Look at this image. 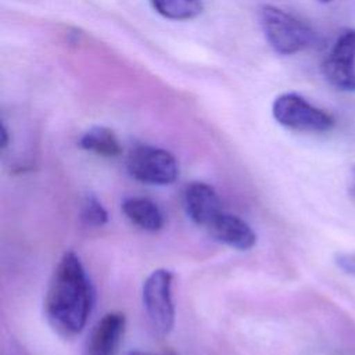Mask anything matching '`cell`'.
I'll list each match as a JSON object with an SVG mask.
<instances>
[{
	"mask_svg": "<svg viewBox=\"0 0 355 355\" xmlns=\"http://www.w3.org/2000/svg\"><path fill=\"white\" fill-rule=\"evenodd\" d=\"M211 236L219 243L240 251L250 250L257 243L252 227L240 216L222 211L207 227Z\"/></svg>",
	"mask_w": 355,
	"mask_h": 355,
	"instance_id": "cell-9",
	"label": "cell"
},
{
	"mask_svg": "<svg viewBox=\"0 0 355 355\" xmlns=\"http://www.w3.org/2000/svg\"><path fill=\"white\" fill-rule=\"evenodd\" d=\"M272 114L282 126L309 133H322L334 128L331 114L313 105L297 93H283L275 98Z\"/></svg>",
	"mask_w": 355,
	"mask_h": 355,
	"instance_id": "cell-3",
	"label": "cell"
},
{
	"mask_svg": "<svg viewBox=\"0 0 355 355\" xmlns=\"http://www.w3.org/2000/svg\"><path fill=\"white\" fill-rule=\"evenodd\" d=\"M94 290L86 269L73 251L58 261L44 297V315L51 329L64 338L76 337L86 326Z\"/></svg>",
	"mask_w": 355,
	"mask_h": 355,
	"instance_id": "cell-1",
	"label": "cell"
},
{
	"mask_svg": "<svg viewBox=\"0 0 355 355\" xmlns=\"http://www.w3.org/2000/svg\"><path fill=\"white\" fill-rule=\"evenodd\" d=\"M349 193L355 198V166H354L351 178H349Z\"/></svg>",
	"mask_w": 355,
	"mask_h": 355,
	"instance_id": "cell-15",
	"label": "cell"
},
{
	"mask_svg": "<svg viewBox=\"0 0 355 355\" xmlns=\"http://www.w3.org/2000/svg\"><path fill=\"white\" fill-rule=\"evenodd\" d=\"M126 168L133 179L146 184H171L179 175L176 158L168 150L148 144L130 150Z\"/></svg>",
	"mask_w": 355,
	"mask_h": 355,
	"instance_id": "cell-5",
	"label": "cell"
},
{
	"mask_svg": "<svg viewBox=\"0 0 355 355\" xmlns=\"http://www.w3.org/2000/svg\"><path fill=\"white\" fill-rule=\"evenodd\" d=\"M322 73L336 89L355 92V29L338 35L322 62Z\"/></svg>",
	"mask_w": 355,
	"mask_h": 355,
	"instance_id": "cell-6",
	"label": "cell"
},
{
	"mask_svg": "<svg viewBox=\"0 0 355 355\" xmlns=\"http://www.w3.org/2000/svg\"><path fill=\"white\" fill-rule=\"evenodd\" d=\"M259 24L269 46L282 55L300 53L316 42V33L309 25L275 6L259 8Z\"/></svg>",
	"mask_w": 355,
	"mask_h": 355,
	"instance_id": "cell-2",
	"label": "cell"
},
{
	"mask_svg": "<svg viewBox=\"0 0 355 355\" xmlns=\"http://www.w3.org/2000/svg\"><path fill=\"white\" fill-rule=\"evenodd\" d=\"M172 282L173 275L171 270L155 269L143 283V306L146 309L150 324L161 337L168 336L175 323Z\"/></svg>",
	"mask_w": 355,
	"mask_h": 355,
	"instance_id": "cell-4",
	"label": "cell"
},
{
	"mask_svg": "<svg viewBox=\"0 0 355 355\" xmlns=\"http://www.w3.org/2000/svg\"><path fill=\"white\" fill-rule=\"evenodd\" d=\"M336 265L345 273L355 276V251L340 252L336 255Z\"/></svg>",
	"mask_w": 355,
	"mask_h": 355,
	"instance_id": "cell-14",
	"label": "cell"
},
{
	"mask_svg": "<svg viewBox=\"0 0 355 355\" xmlns=\"http://www.w3.org/2000/svg\"><path fill=\"white\" fill-rule=\"evenodd\" d=\"M183 207L194 223L205 227L223 211L216 191L204 182H191L186 186Z\"/></svg>",
	"mask_w": 355,
	"mask_h": 355,
	"instance_id": "cell-8",
	"label": "cell"
},
{
	"mask_svg": "<svg viewBox=\"0 0 355 355\" xmlns=\"http://www.w3.org/2000/svg\"><path fill=\"white\" fill-rule=\"evenodd\" d=\"M128 355H158V354H151V352H143V351H130ZM165 355H175V354H165Z\"/></svg>",
	"mask_w": 355,
	"mask_h": 355,
	"instance_id": "cell-16",
	"label": "cell"
},
{
	"mask_svg": "<svg viewBox=\"0 0 355 355\" xmlns=\"http://www.w3.org/2000/svg\"><path fill=\"white\" fill-rule=\"evenodd\" d=\"M122 312H108L96 322L87 334L82 355H115L125 333Z\"/></svg>",
	"mask_w": 355,
	"mask_h": 355,
	"instance_id": "cell-7",
	"label": "cell"
},
{
	"mask_svg": "<svg viewBox=\"0 0 355 355\" xmlns=\"http://www.w3.org/2000/svg\"><path fill=\"white\" fill-rule=\"evenodd\" d=\"M80 218L87 226L98 227L107 223L108 214L103 204L98 201V198L93 194H89L83 198L82 209H80Z\"/></svg>",
	"mask_w": 355,
	"mask_h": 355,
	"instance_id": "cell-13",
	"label": "cell"
},
{
	"mask_svg": "<svg viewBox=\"0 0 355 355\" xmlns=\"http://www.w3.org/2000/svg\"><path fill=\"white\" fill-rule=\"evenodd\" d=\"M79 146L86 151L108 158L119 155L122 150L115 133L105 126H93L86 130L79 139Z\"/></svg>",
	"mask_w": 355,
	"mask_h": 355,
	"instance_id": "cell-11",
	"label": "cell"
},
{
	"mask_svg": "<svg viewBox=\"0 0 355 355\" xmlns=\"http://www.w3.org/2000/svg\"><path fill=\"white\" fill-rule=\"evenodd\" d=\"M318 1H320V3H329V1H331V0H318Z\"/></svg>",
	"mask_w": 355,
	"mask_h": 355,
	"instance_id": "cell-17",
	"label": "cell"
},
{
	"mask_svg": "<svg viewBox=\"0 0 355 355\" xmlns=\"http://www.w3.org/2000/svg\"><path fill=\"white\" fill-rule=\"evenodd\" d=\"M153 8L162 17L173 21L196 18L202 11L201 0H150Z\"/></svg>",
	"mask_w": 355,
	"mask_h": 355,
	"instance_id": "cell-12",
	"label": "cell"
},
{
	"mask_svg": "<svg viewBox=\"0 0 355 355\" xmlns=\"http://www.w3.org/2000/svg\"><path fill=\"white\" fill-rule=\"evenodd\" d=\"M125 216L146 232H158L164 226V214L155 202L144 197H128L122 202Z\"/></svg>",
	"mask_w": 355,
	"mask_h": 355,
	"instance_id": "cell-10",
	"label": "cell"
}]
</instances>
